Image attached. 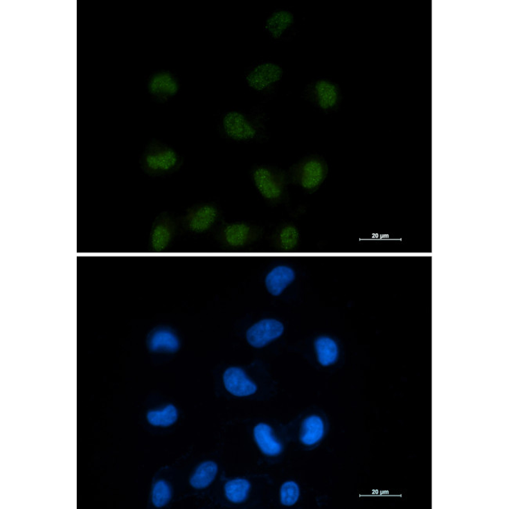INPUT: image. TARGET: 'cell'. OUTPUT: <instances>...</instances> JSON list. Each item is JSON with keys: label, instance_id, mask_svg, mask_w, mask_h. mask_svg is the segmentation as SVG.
<instances>
[{"label": "cell", "instance_id": "6da1fadb", "mask_svg": "<svg viewBox=\"0 0 509 509\" xmlns=\"http://www.w3.org/2000/svg\"><path fill=\"white\" fill-rule=\"evenodd\" d=\"M181 155L175 148L154 140L141 154V170L148 176L163 177L177 171L181 165Z\"/></svg>", "mask_w": 509, "mask_h": 509}, {"label": "cell", "instance_id": "7a4b0ae2", "mask_svg": "<svg viewBox=\"0 0 509 509\" xmlns=\"http://www.w3.org/2000/svg\"><path fill=\"white\" fill-rule=\"evenodd\" d=\"M327 173L328 167L324 161L310 157L296 166L292 179L303 189L313 193L325 181Z\"/></svg>", "mask_w": 509, "mask_h": 509}, {"label": "cell", "instance_id": "3957f363", "mask_svg": "<svg viewBox=\"0 0 509 509\" xmlns=\"http://www.w3.org/2000/svg\"><path fill=\"white\" fill-rule=\"evenodd\" d=\"M251 177L256 188L263 199L271 202L283 199L285 188L283 179L271 169L266 166L257 167Z\"/></svg>", "mask_w": 509, "mask_h": 509}, {"label": "cell", "instance_id": "277c9868", "mask_svg": "<svg viewBox=\"0 0 509 509\" xmlns=\"http://www.w3.org/2000/svg\"><path fill=\"white\" fill-rule=\"evenodd\" d=\"M283 74V69L280 65L265 62L256 66L247 75L245 80L253 91L262 92L278 82Z\"/></svg>", "mask_w": 509, "mask_h": 509}, {"label": "cell", "instance_id": "5b68a950", "mask_svg": "<svg viewBox=\"0 0 509 509\" xmlns=\"http://www.w3.org/2000/svg\"><path fill=\"white\" fill-rule=\"evenodd\" d=\"M219 209L211 203H203L189 209L184 222L188 229L195 233L208 231L219 218Z\"/></svg>", "mask_w": 509, "mask_h": 509}, {"label": "cell", "instance_id": "8992f818", "mask_svg": "<svg viewBox=\"0 0 509 509\" xmlns=\"http://www.w3.org/2000/svg\"><path fill=\"white\" fill-rule=\"evenodd\" d=\"M224 134L236 141H249L256 139L257 130L253 123L236 111L227 112L222 122Z\"/></svg>", "mask_w": 509, "mask_h": 509}, {"label": "cell", "instance_id": "52a82bcc", "mask_svg": "<svg viewBox=\"0 0 509 509\" xmlns=\"http://www.w3.org/2000/svg\"><path fill=\"white\" fill-rule=\"evenodd\" d=\"M148 91L157 101L166 102L177 94L179 91V83L170 71H159L150 77Z\"/></svg>", "mask_w": 509, "mask_h": 509}, {"label": "cell", "instance_id": "ba28073f", "mask_svg": "<svg viewBox=\"0 0 509 509\" xmlns=\"http://www.w3.org/2000/svg\"><path fill=\"white\" fill-rule=\"evenodd\" d=\"M284 332V325L277 320H262L251 326L247 334L249 343L255 348H262L279 338Z\"/></svg>", "mask_w": 509, "mask_h": 509}, {"label": "cell", "instance_id": "9c48e42d", "mask_svg": "<svg viewBox=\"0 0 509 509\" xmlns=\"http://www.w3.org/2000/svg\"><path fill=\"white\" fill-rule=\"evenodd\" d=\"M175 231V220L170 213H160L152 226L150 243L155 251L165 250L170 244Z\"/></svg>", "mask_w": 509, "mask_h": 509}, {"label": "cell", "instance_id": "30bf717a", "mask_svg": "<svg viewBox=\"0 0 509 509\" xmlns=\"http://www.w3.org/2000/svg\"><path fill=\"white\" fill-rule=\"evenodd\" d=\"M224 382L226 391L236 397H248L257 391L255 383L239 368L227 369L224 375Z\"/></svg>", "mask_w": 509, "mask_h": 509}, {"label": "cell", "instance_id": "8fae6325", "mask_svg": "<svg viewBox=\"0 0 509 509\" xmlns=\"http://www.w3.org/2000/svg\"><path fill=\"white\" fill-rule=\"evenodd\" d=\"M295 279L294 269L287 266H278L268 273L265 284L268 292L271 295L278 296Z\"/></svg>", "mask_w": 509, "mask_h": 509}, {"label": "cell", "instance_id": "7c38bea8", "mask_svg": "<svg viewBox=\"0 0 509 509\" xmlns=\"http://www.w3.org/2000/svg\"><path fill=\"white\" fill-rule=\"evenodd\" d=\"M294 23V15L286 10H278L268 17L265 29L271 37L278 39Z\"/></svg>", "mask_w": 509, "mask_h": 509}, {"label": "cell", "instance_id": "4fadbf2b", "mask_svg": "<svg viewBox=\"0 0 509 509\" xmlns=\"http://www.w3.org/2000/svg\"><path fill=\"white\" fill-rule=\"evenodd\" d=\"M255 440L263 454L277 456L283 452V445L272 436V429L265 423L257 425L254 429Z\"/></svg>", "mask_w": 509, "mask_h": 509}, {"label": "cell", "instance_id": "5bb4252c", "mask_svg": "<svg viewBox=\"0 0 509 509\" xmlns=\"http://www.w3.org/2000/svg\"><path fill=\"white\" fill-rule=\"evenodd\" d=\"M314 92L317 105L321 109H332L338 104L339 92L334 83L325 80H319L315 83Z\"/></svg>", "mask_w": 509, "mask_h": 509}, {"label": "cell", "instance_id": "9a60e30c", "mask_svg": "<svg viewBox=\"0 0 509 509\" xmlns=\"http://www.w3.org/2000/svg\"><path fill=\"white\" fill-rule=\"evenodd\" d=\"M324 432V423L321 418L316 416H310L303 422L301 440L305 445H314L322 439Z\"/></svg>", "mask_w": 509, "mask_h": 509}, {"label": "cell", "instance_id": "2e32d148", "mask_svg": "<svg viewBox=\"0 0 509 509\" xmlns=\"http://www.w3.org/2000/svg\"><path fill=\"white\" fill-rule=\"evenodd\" d=\"M251 226L247 224L236 223L227 225L223 232L225 242L233 247H242L251 236Z\"/></svg>", "mask_w": 509, "mask_h": 509}, {"label": "cell", "instance_id": "e0dca14e", "mask_svg": "<svg viewBox=\"0 0 509 509\" xmlns=\"http://www.w3.org/2000/svg\"><path fill=\"white\" fill-rule=\"evenodd\" d=\"M315 349L319 361L323 366H329L337 361L338 346L332 339L328 337L317 339Z\"/></svg>", "mask_w": 509, "mask_h": 509}, {"label": "cell", "instance_id": "ac0fdd59", "mask_svg": "<svg viewBox=\"0 0 509 509\" xmlns=\"http://www.w3.org/2000/svg\"><path fill=\"white\" fill-rule=\"evenodd\" d=\"M217 465L211 461L201 464L190 479L191 486L196 489L208 487L217 476Z\"/></svg>", "mask_w": 509, "mask_h": 509}, {"label": "cell", "instance_id": "d6986e66", "mask_svg": "<svg viewBox=\"0 0 509 509\" xmlns=\"http://www.w3.org/2000/svg\"><path fill=\"white\" fill-rule=\"evenodd\" d=\"M179 343L176 335L168 330H159L152 335L150 347L153 351L175 352Z\"/></svg>", "mask_w": 509, "mask_h": 509}, {"label": "cell", "instance_id": "ffe728a7", "mask_svg": "<svg viewBox=\"0 0 509 509\" xmlns=\"http://www.w3.org/2000/svg\"><path fill=\"white\" fill-rule=\"evenodd\" d=\"M250 487L249 482L244 479L227 482L225 485L226 498L233 503H241L247 499Z\"/></svg>", "mask_w": 509, "mask_h": 509}, {"label": "cell", "instance_id": "44dd1931", "mask_svg": "<svg viewBox=\"0 0 509 509\" xmlns=\"http://www.w3.org/2000/svg\"><path fill=\"white\" fill-rule=\"evenodd\" d=\"M177 409L173 405H168L163 411H150L148 420L154 427H170L177 420Z\"/></svg>", "mask_w": 509, "mask_h": 509}, {"label": "cell", "instance_id": "7402d4cb", "mask_svg": "<svg viewBox=\"0 0 509 509\" xmlns=\"http://www.w3.org/2000/svg\"><path fill=\"white\" fill-rule=\"evenodd\" d=\"M171 499V491L165 481H160L154 485L152 494V501L154 506L163 507L170 501Z\"/></svg>", "mask_w": 509, "mask_h": 509}, {"label": "cell", "instance_id": "603a6c76", "mask_svg": "<svg viewBox=\"0 0 509 509\" xmlns=\"http://www.w3.org/2000/svg\"><path fill=\"white\" fill-rule=\"evenodd\" d=\"M298 232L295 226H285L279 233V243L281 248L287 250L296 247Z\"/></svg>", "mask_w": 509, "mask_h": 509}, {"label": "cell", "instance_id": "cb8c5ba5", "mask_svg": "<svg viewBox=\"0 0 509 509\" xmlns=\"http://www.w3.org/2000/svg\"><path fill=\"white\" fill-rule=\"evenodd\" d=\"M299 488L295 482H286L280 489V501L284 506L295 505L298 499Z\"/></svg>", "mask_w": 509, "mask_h": 509}]
</instances>
